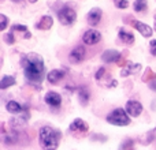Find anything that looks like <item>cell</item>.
<instances>
[{"mask_svg": "<svg viewBox=\"0 0 156 150\" xmlns=\"http://www.w3.org/2000/svg\"><path fill=\"white\" fill-rule=\"evenodd\" d=\"M114 4H115L116 8H121V10H125V8L129 7V2L127 0H114Z\"/></svg>", "mask_w": 156, "mask_h": 150, "instance_id": "cell-21", "label": "cell"}, {"mask_svg": "<svg viewBox=\"0 0 156 150\" xmlns=\"http://www.w3.org/2000/svg\"><path fill=\"white\" fill-rule=\"evenodd\" d=\"M27 2H29V3H36L37 0H27Z\"/></svg>", "mask_w": 156, "mask_h": 150, "instance_id": "cell-28", "label": "cell"}, {"mask_svg": "<svg viewBox=\"0 0 156 150\" xmlns=\"http://www.w3.org/2000/svg\"><path fill=\"white\" fill-rule=\"evenodd\" d=\"M119 59H121V53L118 51H114V49H107L101 55V60L105 63H115Z\"/></svg>", "mask_w": 156, "mask_h": 150, "instance_id": "cell-11", "label": "cell"}, {"mask_svg": "<svg viewBox=\"0 0 156 150\" xmlns=\"http://www.w3.org/2000/svg\"><path fill=\"white\" fill-rule=\"evenodd\" d=\"M100 40H101V34H100V32H97V30H94V29L86 30L82 36V41L85 44H88V45H94V44H97Z\"/></svg>", "mask_w": 156, "mask_h": 150, "instance_id": "cell-6", "label": "cell"}, {"mask_svg": "<svg viewBox=\"0 0 156 150\" xmlns=\"http://www.w3.org/2000/svg\"><path fill=\"white\" fill-rule=\"evenodd\" d=\"M52 23H54V19L51 18L49 15H45L40 19V22L37 23V29L40 30H48L52 27Z\"/></svg>", "mask_w": 156, "mask_h": 150, "instance_id": "cell-14", "label": "cell"}, {"mask_svg": "<svg viewBox=\"0 0 156 150\" xmlns=\"http://www.w3.org/2000/svg\"><path fill=\"white\" fill-rule=\"evenodd\" d=\"M101 15H103V11L99 7H93L88 12V15H86V21H88V23L90 26H96L101 21Z\"/></svg>", "mask_w": 156, "mask_h": 150, "instance_id": "cell-8", "label": "cell"}, {"mask_svg": "<svg viewBox=\"0 0 156 150\" xmlns=\"http://www.w3.org/2000/svg\"><path fill=\"white\" fill-rule=\"evenodd\" d=\"M5 108H7V111L10 113H19L22 111V105L16 101H8Z\"/></svg>", "mask_w": 156, "mask_h": 150, "instance_id": "cell-18", "label": "cell"}, {"mask_svg": "<svg viewBox=\"0 0 156 150\" xmlns=\"http://www.w3.org/2000/svg\"><path fill=\"white\" fill-rule=\"evenodd\" d=\"M14 2H19V0H14Z\"/></svg>", "mask_w": 156, "mask_h": 150, "instance_id": "cell-30", "label": "cell"}, {"mask_svg": "<svg viewBox=\"0 0 156 150\" xmlns=\"http://www.w3.org/2000/svg\"><path fill=\"white\" fill-rule=\"evenodd\" d=\"M4 40H5V43L7 44H14V36H12V33H8V34H5L4 36Z\"/></svg>", "mask_w": 156, "mask_h": 150, "instance_id": "cell-23", "label": "cell"}, {"mask_svg": "<svg viewBox=\"0 0 156 150\" xmlns=\"http://www.w3.org/2000/svg\"><path fill=\"white\" fill-rule=\"evenodd\" d=\"M85 55H86L85 48H83L82 45H77L76 48H73V51L69 55V60H70L71 63H81L85 59Z\"/></svg>", "mask_w": 156, "mask_h": 150, "instance_id": "cell-7", "label": "cell"}, {"mask_svg": "<svg viewBox=\"0 0 156 150\" xmlns=\"http://www.w3.org/2000/svg\"><path fill=\"white\" fill-rule=\"evenodd\" d=\"M12 85H15V78L11 77V75H4L2 78V80H0V89H3V90Z\"/></svg>", "mask_w": 156, "mask_h": 150, "instance_id": "cell-16", "label": "cell"}, {"mask_svg": "<svg viewBox=\"0 0 156 150\" xmlns=\"http://www.w3.org/2000/svg\"><path fill=\"white\" fill-rule=\"evenodd\" d=\"M89 97H90V96H89V91L86 90V89H83V87L78 89V98H80V101H81V104H82V105L88 104Z\"/></svg>", "mask_w": 156, "mask_h": 150, "instance_id": "cell-19", "label": "cell"}, {"mask_svg": "<svg viewBox=\"0 0 156 150\" xmlns=\"http://www.w3.org/2000/svg\"><path fill=\"white\" fill-rule=\"evenodd\" d=\"M133 26H134V29H137V32L141 33L144 37H151L152 33H154V29H152L149 25L143 23V22H140V21H134L133 22Z\"/></svg>", "mask_w": 156, "mask_h": 150, "instance_id": "cell-10", "label": "cell"}, {"mask_svg": "<svg viewBox=\"0 0 156 150\" xmlns=\"http://www.w3.org/2000/svg\"><path fill=\"white\" fill-rule=\"evenodd\" d=\"M12 29L19 30V32H26V30H27V27L25 26V25H15V26L12 27Z\"/></svg>", "mask_w": 156, "mask_h": 150, "instance_id": "cell-26", "label": "cell"}, {"mask_svg": "<svg viewBox=\"0 0 156 150\" xmlns=\"http://www.w3.org/2000/svg\"><path fill=\"white\" fill-rule=\"evenodd\" d=\"M70 131L71 132H86L88 131V124L82 119H76L70 124Z\"/></svg>", "mask_w": 156, "mask_h": 150, "instance_id": "cell-12", "label": "cell"}, {"mask_svg": "<svg viewBox=\"0 0 156 150\" xmlns=\"http://www.w3.org/2000/svg\"><path fill=\"white\" fill-rule=\"evenodd\" d=\"M126 112L129 116H133V118H137V116H140L141 113H143V105H141V102L136 101V100H129V101L126 102Z\"/></svg>", "mask_w": 156, "mask_h": 150, "instance_id": "cell-5", "label": "cell"}, {"mask_svg": "<svg viewBox=\"0 0 156 150\" xmlns=\"http://www.w3.org/2000/svg\"><path fill=\"white\" fill-rule=\"evenodd\" d=\"M44 100H45L47 104L52 108H59L60 104H62V97H60V94L56 93V91H48V93L45 94V97H44Z\"/></svg>", "mask_w": 156, "mask_h": 150, "instance_id": "cell-9", "label": "cell"}, {"mask_svg": "<svg viewBox=\"0 0 156 150\" xmlns=\"http://www.w3.org/2000/svg\"><path fill=\"white\" fill-rule=\"evenodd\" d=\"M155 32H156V22H155Z\"/></svg>", "mask_w": 156, "mask_h": 150, "instance_id": "cell-29", "label": "cell"}, {"mask_svg": "<svg viewBox=\"0 0 156 150\" xmlns=\"http://www.w3.org/2000/svg\"><path fill=\"white\" fill-rule=\"evenodd\" d=\"M149 87L154 89V90H156V80H152V82L149 83Z\"/></svg>", "mask_w": 156, "mask_h": 150, "instance_id": "cell-27", "label": "cell"}, {"mask_svg": "<svg viewBox=\"0 0 156 150\" xmlns=\"http://www.w3.org/2000/svg\"><path fill=\"white\" fill-rule=\"evenodd\" d=\"M7 16L4 14H0V30H4L7 27Z\"/></svg>", "mask_w": 156, "mask_h": 150, "instance_id": "cell-22", "label": "cell"}, {"mask_svg": "<svg viewBox=\"0 0 156 150\" xmlns=\"http://www.w3.org/2000/svg\"><path fill=\"white\" fill-rule=\"evenodd\" d=\"M38 143L43 150H56L59 145V134L48 126L41 127L38 131Z\"/></svg>", "mask_w": 156, "mask_h": 150, "instance_id": "cell-2", "label": "cell"}, {"mask_svg": "<svg viewBox=\"0 0 156 150\" xmlns=\"http://www.w3.org/2000/svg\"><path fill=\"white\" fill-rule=\"evenodd\" d=\"M65 77V73H63L62 70H52V71H49L48 75H47V80H48L49 83H58L62 78Z\"/></svg>", "mask_w": 156, "mask_h": 150, "instance_id": "cell-13", "label": "cell"}, {"mask_svg": "<svg viewBox=\"0 0 156 150\" xmlns=\"http://www.w3.org/2000/svg\"><path fill=\"white\" fill-rule=\"evenodd\" d=\"M107 121L114 126H127L130 123V118L127 115L126 109H122V108H116L114 109L111 113H108L107 116Z\"/></svg>", "mask_w": 156, "mask_h": 150, "instance_id": "cell-3", "label": "cell"}, {"mask_svg": "<svg viewBox=\"0 0 156 150\" xmlns=\"http://www.w3.org/2000/svg\"><path fill=\"white\" fill-rule=\"evenodd\" d=\"M58 19H59V22L62 25L69 26V25H73L74 21L77 19V12L70 7H63L58 12Z\"/></svg>", "mask_w": 156, "mask_h": 150, "instance_id": "cell-4", "label": "cell"}, {"mask_svg": "<svg viewBox=\"0 0 156 150\" xmlns=\"http://www.w3.org/2000/svg\"><path fill=\"white\" fill-rule=\"evenodd\" d=\"M22 68L25 71V77L27 80L34 83H40L45 73V64L44 59L37 53H27L22 57Z\"/></svg>", "mask_w": 156, "mask_h": 150, "instance_id": "cell-1", "label": "cell"}, {"mask_svg": "<svg viewBox=\"0 0 156 150\" xmlns=\"http://www.w3.org/2000/svg\"><path fill=\"white\" fill-rule=\"evenodd\" d=\"M149 46H151V55L156 56V40H151V43H149Z\"/></svg>", "mask_w": 156, "mask_h": 150, "instance_id": "cell-24", "label": "cell"}, {"mask_svg": "<svg viewBox=\"0 0 156 150\" xmlns=\"http://www.w3.org/2000/svg\"><path fill=\"white\" fill-rule=\"evenodd\" d=\"M133 10L136 12H143V11H147V2L145 0H136L133 3Z\"/></svg>", "mask_w": 156, "mask_h": 150, "instance_id": "cell-20", "label": "cell"}, {"mask_svg": "<svg viewBox=\"0 0 156 150\" xmlns=\"http://www.w3.org/2000/svg\"><path fill=\"white\" fill-rule=\"evenodd\" d=\"M104 71H105L104 67H100L99 70H97V73L94 74V79H100V78L103 77V74H104Z\"/></svg>", "mask_w": 156, "mask_h": 150, "instance_id": "cell-25", "label": "cell"}, {"mask_svg": "<svg viewBox=\"0 0 156 150\" xmlns=\"http://www.w3.org/2000/svg\"><path fill=\"white\" fill-rule=\"evenodd\" d=\"M140 70H141L140 64H132V63H129L127 67L122 70V77H127L129 74H136V73H138Z\"/></svg>", "mask_w": 156, "mask_h": 150, "instance_id": "cell-17", "label": "cell"}, {"mask_svg": "<svg viewBox=\"0 0 156 150\" xmlns=\"http://www.w3.org/2000/svg\"><path fill=\"white\" fill-rule=\"evenodd\" d=\"M118 36H119V38H121L122 41H123L125 44H127V45H132L133 43H134V36L132 34V33H129V32H126L125 29H121L118 32Z\"/></svg>", "mask_w": 156, "mask_h": 150, "instance_id": "cell-15", "label": "cell"}]
</instances>
